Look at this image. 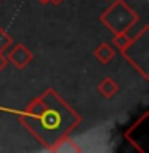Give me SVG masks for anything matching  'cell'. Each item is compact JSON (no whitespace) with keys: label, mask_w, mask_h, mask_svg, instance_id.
I'll return each instance as SVG.
<instances>
[{"label":"cell","mask_w":149,"mask_h":153,"mask_svg":"<svg viewBox=\"0 0 149 153\" xmlns=\"http://www.w3.org/2000/svg\"><path fill=\"white\" fill-rule=\"evenodd\" d=\"M19 123L43 147L69 136L82 117L53 88H47L18 113Z\"/></svg>","instance_id":"6da1fadb"},{"label":"cell","mask_w":149,"mask_h":153,"mask_svg":"<svg viewBox=\"0 0 149 153\" xmlns=\"http://www.w3.org/2000/svg\"><path fill=\"white\" fill-rule=\"evenodd\" d=\"M99 21L112 33H120L136 26L139 16L125 0H112V3L101 13Z\"/></svg>","instance_id":"7a4b0ae2"},{"label":"cell","mask_w":149,"mask_h":153,"mask_svg":"<svg viewBox=\"0 0 149 153\" xmlns=\"http://www.w3.org/2000/svg\"><path fill=\"white\" fill-rule=\"evenodd\" d=\"M149 26L143 24L135 38L128 43V46L120 54L144 80L149 78V43H147Z\"/></svg>","instance_id":"3957f363"},{"label":"cell","mask_w":149,"mask_h":153,"mask_svg":"<svg viewBox=\"0 0 149 153\" xmlns=\"http://www.w3.org/2000/svg\"><path fill=\"white\" fill-rule=\"evenodd\" d=\"M5 57H7V61L11 62L16 69H24V67H27V64H31L34 61V54L31 53V50H29L26 45H23V43L14 45L11 48V51H10Z\"/></svg>","instance_id":"277c9868"},{"label":"cell","mask_w":149,"mask_h":153,"mask_svg":"<svg viewBox=\"0 0 149 153\" xmlns=\"http://www.w3.org/2000/svg\"><path fill=\"white\" fill-rule=\"evenodd\" d=\"M47 152H55V153H80L82 148L77 145L74 140H71L69 137H62L55 143H51L50 147H47Z\"/></svg>","instance_id":"5b68a950"},{"label":"cell","mask_w":149,"mask_h":153,"mask_svg":"<svg viewBox=\"0 0 149 153\" xmlns=\"http://www.w3.org/2000/svg\"><path fill=\"white\" fill-rule=\"evenodd\" d=\"M98 93L103 96L104 99H112L115 94L119 93V85L117 81L111 76H104L98 83Z\"/></svg>","instance_id":"8992f818"},{"label":"cell","mask_w":149,"mask_h":153,"mask_svg":"<svg viewBox=\"0 0 149 153\" xmlns=\"http://www.w3.org/2000/svg\"><path fill=\"white\" fill-rule=\"evenodd\" d=\"M95 57L98 59L101 64H109L111 61L114 59V56H115V48L114 46H111L109 43H99L98 46H96V50H95Z\"/></svg>","instance_id":"52a82bcc"},{"label":"cell","mask_w":149,"mask_h":153,"mask_svg":"<svg viewBox=\"0 0 149 153\" xmlns=\"http://www.w3.org/2000/svg\"><path fill=\"white\" fill-rule=\"evenodd\" d=\"M138 33V30L133 33V35H130V29L127 32H120V33H114V37H112V45L115 50H119V51H123L125 48L128 46V43L135 38V35Z\"/></svg>","instance_id":"ba28073f"},{"label":"cell","mask_w":149,"mask_h":153,"mask_svg":"<svg viewBox=\"0 0 149 153\" xmlns=\"http://www.w3.org/2000/svg\"><path fill=\"white\" fill-rule=\"evenodd\" d=\"M13 43V38L11 35L5 30L3 27H0V53H5L8 50V46H11Z\"/></svg>","instance_id":"9c48e42d"},{"label":"cell","mask_w":149,"mask_h":153,"mask_svg":"<svg viewBox=\"0 0 149 153\" xmlns=\"http://www.w3.org/2000/svg\"><path fill=\"white\" fill-rule=\"evenodd\" d=\"M8 64V61H7V57L3 56V53H0V72H2L5 69V65Z\"/></svg>","instance_id":"30bf717a"},{"label":"cell","mask_w":149,"mask_h":153,"mask_svg":"<svg viewBox=\"0 0 149 153\" xmlns=\"http://www.w3.org/2000/svg\"><path fill=\"white\" fill-rule=\"evenodd\" d=\"M62 2H64V0H48V3H53V5H56V7L59 3H62Z\"/></svg>","instance_id":"8fae6325"},{"label":"cell","mask_w":149,"mask_h":153,"mask_svg":"<svg viewBox=\"0 0 149 153\" xmlns=\"http://www.w3.org/2000/svg\"><path fill=\"white\" fill-rule=\"evenodd\" d=\"M40 3H48V0H38Z\"/></svg>","instance_id":"7c38bea8"},{"label":"cell","mask_w":149,"mask_h":153,"mask_svg":"<svg viewBox=\"0 0 149 153\" xmlns=\"http://www.w3.org/2000/svg\"><path fill=\"white\" fill-rule=\"evenodd\" d=\"M106 2H112V0H106Z\"/></svg>","instance_id":"4fadbf2b"}]
</instances>
